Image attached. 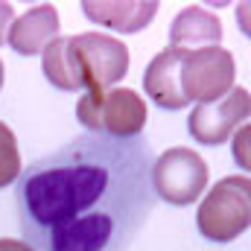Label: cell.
I'll list each match as a JSON object with an SVG mask.
<instances>
[{
	"instance_id": "1",
	"label": "cell",
	"mask_w": 251,
	"mask_h": 251,
	"mask_svg": "<svg viewBox=\"0 0 251 251\" xmlns=\"http://www.w3.org/2000/svg\"><path fill=\"white\" fill-rule=\"evenodd\" d=\"M143 137L79 134L18 178L24 243L35 251H126L155 193Z\"/></svg>"
},
{
	"instance_id": "2",
	"label": "cell",
	"mask_w": 251,
	"mask_h": 251,
	"mask_svg": "<svg viewBox=\"0 0 251 251\" xmlns=\"http://www.w3.org/2000/svg\"><path fill=\"white\" fill-rule=\"evenodd\" d=\"M237 62L234 53L219 47L181 50L164 47L143 70V91L158 108L178 111L190 102H213L234 88Z\"/></svg>"
},
{
	"instance_id": "3",
	"label": "cell",
	"mask_w": 251,
	"mask_h": 251,
	"mask_svg": "<svg viewBox=\"0 0 251 251\" xmlns=\"http://www.w3.org/2000/svg\"><path fill=\"white\" fill-rule=\"evenodd\" d=\"M44 76L59 91H105L117 88L128 70V47L105 32L59 35L44 53Z\"/></svg>"
},
{
	"instance_id": "4",
	"label": "cell",
	"mask_w": 251,
	"mask_h": 251,
	"mask_svg": "<svg viewBox=\"0 0 251 251\" xmlns=\"http://www.w3.org/2000/svg\"><path fill=\"white\" fill-rule=\"evenodd\" d=\"M76 120L88 134H105L114 140L140 137L146 126V102L131 88H105L82 94L76 102Z\"/></svg>"
},
{
	"instance_id": "5",
	"label": "cell",
	"mask_w": 251,
	"mask_h": 251,
	"mask_svg": "<svg viewBox=\"0 0 251 251\" xmlns=\"http://www.w3.org/2000/svg\"><path fill=\"white\" fill-rule=\"evenodd\" d=\"M251 225L249 176H228L207 190L196 210V228L207 243H234Z\"/></svg>"
},
{
	"instance_id": "6",
	"label": "cell",
	"mask_w": 251,
	"mask_h": 251,
	"mask_svg": "<svg viewBox=\"0 0 251 251\" xmlns=\"http://www.w3.org/2000/svg\"><path fill=\"white\" fill-rule=\"evenodd\" d=\"M207 178H210V170L196 149L173 146V149H164L158 158H152L149 184H152V193L167 204L184 207L199 201V196H204Z\"/></svg>"
},
{
	"instance_id": "7",
	"label": "cell",
	"mask_w": 251,
	"mask_h": 251,
	"mask_svg": "<svg viewBox=\"0 0 251 251\" xmlns=\"http://www.w3.org/2000/svg\"><path fill=\"white\" fill-rule=\"evenodd\" d=\"M251 117V94L246 88L234 85L225 97L213 102L193 105L187 114L190 137L201 146H222L231 140V134Z\"/></svg>"
},
{
	"instance_id": "8",
	"label": "cell",
	"mask_w": 251,
	"mask_h": 251,
	"mask_svg": "<svg viewBox=\"0 0 251 251\" xmlns=\"http://www.w3.org/2000/svg\"><path fill=\"white\" fill-rule=\"evenodd\" d=\"M59 38V12L53 3H35L24 15H15L6 44L18 56H41Z\"/></svg>"
},
{
	"instance_id": "9",
	"label": "cell",
	"mask_w": 251,
	"mask_h": 251,
	"mask_svg": "<svg viewBox=\"0 0 251 251\" xmlns=\"http://www.w3.org/2000/svg\"><path fill=\"white\" fill-rule=\"evenodd\" d=\"M79 9L97 26H108L114 32L134 35L152 24L161 6L158 0H82Z\"/></svg>"
},
{
	"instance_id": "10",
	"label": "cell",
	"mask_w": 251,
	"mask_h": 251,
	"mask_svg": "<svg viewBox=\"0 0 251 251\" xmlns=\"http://www.w3.org/2000/svg\"><path fill=\"white\" fill-rule=\"evenodd\" d=\"M219 41H222V21L204 6L181 9L170 24V47L201 50V47H219Z\"/></svg>"
},
{
	"instance_id": "11",
	"label": "cell",
	"mask_w": 251,
	"mask_h": 251,
	"mask_svg": "<svg viewBox=\"0 0 251 251\" xmlns=\"http://www.w3.org/2000/svg\"><path fill=\"white\" fill-rule=\"evenodd\" d=\"M21 178V149L18 137L9 126L0 120V190Z\"/></svg>"
},
{
	"instance_id": "12",
	"label": "cell",
	"mask_w": 251,
	"mask_h": 251,
	"mask_svg": "<svg viewBox=\"0 0 251 251\" xmlns=\"http://www.w3.org/2000/svg\"><path fill=\"white\" fill-rule=\"evenodd\" d=\"M249 126L243 123L240 126V128H237V131H234V134H231V137H234V149H231V152H234V161H237V167H240V170H243V173H249L251 170V161H249Z\"/></svg>"
},
{
	"instance_id": "13",
	"label": "cell",
	"mask_w": 251,
	"mask_h": 251,
	"mask_svg": "<svg viewBox=\"0 0 251 251\" xmlns=\"http://www.w3.org/2000/svg\"><path fill=\"white\" fill-rule=\"evenodd\" d=\"M12 21H15V6L0 0V44H6V32H9Z\"/></svg>"
},
{
	"instance_id": "14",
	"label": "cell",
	"mask_w": 251,
	"mask_h": 251,
	"mask_svg": "<svg viewBox=\"0 0 251 251\" xmlns=\"http://www.w3.org/2000/svg\"><path fill=\"white\" fill-rule=\"evenodd\" d=\"M0 251H35L32 246H26L24 240H12V237H3L0 240Z\"/></svg>"
},
{
	"instance_id": "15",
	"label": "cell",
	"mask_w": 251,
	"mask_h": 251,
	"mask_svg": "<svg viewBox=\"0 0 251 251\" xmlns=\"http://www.w3.org/2000/svg\"><path fill=\"white\" fill-rule=\"evenodd\" d=\"M0 91H3V62H0Z\"/></svg>"
}]
</instances>
